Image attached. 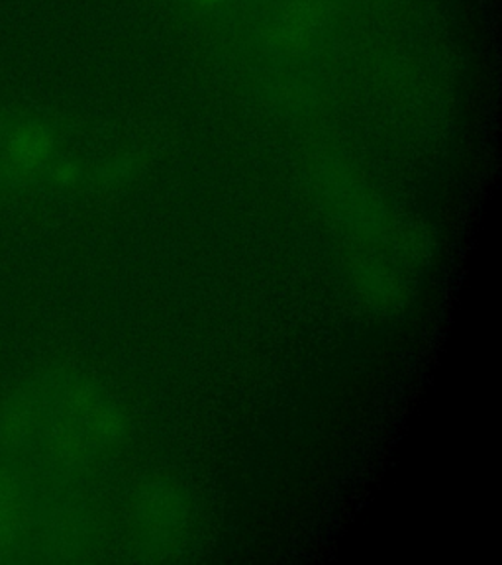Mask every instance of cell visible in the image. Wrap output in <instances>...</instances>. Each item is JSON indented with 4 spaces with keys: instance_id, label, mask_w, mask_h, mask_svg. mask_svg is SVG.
Returning a JSON list of instances; mask_svg holds the SVG:
<instances>
[{
    "instance_id": "obj_1",
    "label": "cell",
    "mask_w": 502,
    "mask_h": 565,
    "mask_svg": "<svg viewBox=\"0 0 502 565\" xmlns=\"http://www.w3.org/2000/svg\"><path fill=\"white\" fill-rule=\"evenodd\" d=\"M55 136L47 124L0 108V193L26 189L47 173Z\"/></svg>"
}]
</instances>
